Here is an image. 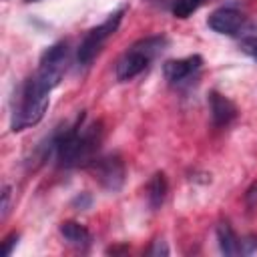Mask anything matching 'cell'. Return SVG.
I'll return each mask as SVG.
<instances>
[{
	"label": "cell",
	"instance_id": "1",
	"mask_svg": "<svg viewBox=\"0 0 257 257\" xmlns=\"http://www.w3.org/2000/svg\"><path fill=\"white\" fill-rule=\"evenodd\" d=\"M84 118L86 114L78 112L72 122L54 128L50 137H46V141L38 145L36 159H56V165L64 169L86 167L88 163H92L102 143V122L94 120L86 124Z\"/></svg>",
	"mask_w": 257,
	"mask_h": 257
},
{
	"label": "cell",
	"instance_id": "2",
	"mask_svg": "<svg viewBox=\"0 0 257 257\" xmlns=\"http://www.w3.org/2000/svg\"><path fill=\"white\" fill-rule=\"evenodd\" d=\"M50 92H52V88L46 82H42L36 74L28 76L20 88V96H18V102L12 112L10 128L14 133H18V131L38 124L44 118V112L48 108Z\"/></svg>",
	"mask_w": 257,
	"mask_h": 257
},
{
	"label": "cell",
	"instance_id": "3",
	"mask_svg": "<svg viewBox=\"0 0 257 257\" xmlns=\"http://www.w3.org/2000/svg\"><path fill=\"white\" fill-rule=\"evenodd\" d=\"M167 46V38L163 34H157V36H147V38H141L137 40L116 62L114 66V74H116V80L120 82H126V80H133L135 76H139L143 70L149 68V64L165 50Z\"/></svg>",
	"mask_w": 257,
	"mask_h": 257
},
{
	"label": "cell",
	"instance_id": "4",
	"mask_svg": "<svg viewBox=\"0 0 257 257\" xmlns=\"http://www.w3.org/2000/svg\"><path fill=\"white\" fill-rule=\"evenodd\" d=\"M124 12H126V6H120L118 10H114L112 14H108L104 22H100L98 26L90 28L84 34V38H82V42L78 44V50H76V62H78V66H84V68L90 66V62L100 52V48L104 46V42L116 32V28H118Z\"/></svg>",
	"mask_w": 257,
	"mask_h": 257
},
{
	"label": "cell",
	"instance_id": "5",
	"mask_svg": "<svg viewBox=\"0 0 257 257\" xmlns=\"http://www.w3.org/2000/svg\"><path fill=\"white\" fill-rule=\"evenodd\" d=\"M68 58H70V48H68V42L66 40H58L54 42L52 46H48L40 60H38V68H36V76L46 82L50 88H56L66 72V66H68Z\"/></svg>",
	"mask_w": 257,
	"mask_h": 257
},
{
	"label": "cell",
	"instance_id": "6",
	"mask_svg": "<svg viewBox=\"0 0 257 257\" xmlns=\"http://www.w3.org/2000/svg\"><path fill=\"white\" fill-rule=\"evenodd\" d=\"M207 26L217 34L241 36V38L249 36L247 32L251 30V22L247 20V16L233 6H221V8L213 10L207 18Z\"/></svg>",
	"mask_w": 257,
	"mask_h": 257
},
{
	"label": "cell",
	"instance_id": "7",
	"mask_svg": "<svg viewBox=\"0 0 257 257\" xmlns=\"http://www.w3.org/2000/svg\"><path fill=\"white\" fill-rule=\"evenodd\" d=\"M86 169L100 183V187L110 193H116L124 183V161L120 159V155L96 157L92 163L86 165Z\"/></svg>",
	"mask_w": 257,
	"mask_h": 257
},
{
	"label": "cell",
	"instance_id": "8",
	"mask_svg": "<svg viewBox=\"0 0 257 257\" xmlns=\"http://www.w3.org/2000/svg\"><path fill=\"white\" fill-rule=\"evenodd\" d=\"M201 66H203V58L199 54H191L185 58L167 60L163 64V74L171 86H183L201 70Z\"/></svg>",
	"mask_w": 257,
	"mask_h": 257
},
{
	"label": "cell",
	"instance_id": "9",
	"mask_svg": "<svg viewBox=\"0 0 257 257\" xmlns=\"http://www.w3.org/2000/svg\"><path fill=\"white\" fill-rule=\"evenodd\" d=\"M209 110H211V118L215 126H227L229 122L237 118V112H239L235 102L217 90L209 92Z\"/></svg>",
	"mask_w": 257,
	"mask_h": 257
},
{
	"label": "cell",
	"instance_id": "10",
	"mask_svg": "<svg viewBox=\"0 0 257 257\" xmlns=\"http://www.w3.org/2000/svg\"><path fill=\"white\" fill-rule=\"evenodd\" d=\"M58 229H60V235L64 237V241H66L68 245L80 249V251L88 249L90 243H92L90 231H88L84 225H80L78 221H62Z\"/></svg>",
	"mask_w": 257,
	"mask_h": 257
},
{
	"label": "cell",
	"instance_id": "11",
	"mask_svg": "<svg viewBox=\"0 0 257 257\" xmlns=\"http://www.w3.org/2000/svg\"><path fill=\"white\" fill-rule=\"evenodd\" d=\"M167 191H169V183H167V177L165 173H155L151 177V181L147 183V199H149V207L153 211H157L163 203H165V197H167Z\"/></svg>",
	"mask_w": 257,
	"mask_h": 257
},
{
	"label": "cell",
	"instance_id": "12",
	"mask_svg": "<svg viewBox=\"0 0 257 257\" xmlns=\"http://www.w3.org/2000/svg\"><path fill=\"white\" fill-rule=\"evenodd\" d=\"M217 241H219V249L225 255H239L241 253V239L237 237V233L233 231V227L227 221H221L217 225Z\"/></svg>",
	"mask_w": 257,
	"mask_h": 257
},
{
	"label": "cell",
	"instance_id": "13",
	"mask_svg": "<svg viewBox=\"0 0 257 257\" xmlns=\"http://www.w3.org/2000/svg\"><path fill=\"white\" fill-rule=\"evenodd\" d=\"M205 4V0H173L171 4V12L175 18H189L193 12H197L201 6Z\"/></svg>",
	"mask_w": 257,
	"mask_h": 257
},
{
	"label": "cell",
	"instance_id": "14",
	"mask_svg": "<svg viewBox=\"0 0 257 257\" xmlns=\"http://www.w3.org/2000/svg\"><path fill=\"white\" fill-rule=\"evenodd\" d=\"M239 48L257 62V36H243L239 40Z\"/></svg>",
	"mask_w": 257,
	"mask_h": 257
},
{
	"label": "cell",
	"instance_id": "15",
	"mask_svg": "<svg viewBox=\"0 0 257 257\" xmlns=\"http://www.w3.org/2000/svg\"><path fill=\"white\" fill-rule=\"evenodd\" d=\"M18 233L16 231H12L8 237H4V241H2V255L4 257H10L12 255V249L16 247V243H18Z\"/></svg>",
	"mask_w": 257,
	"mask_h": 257
},
{
	"label": "cell",
	"instance_id": "16",
	"mask_svg": "<svg viewBox=\"0 0 257 257\" xmlns=\"http://www.w3.org/2000/svg\"><path fill=\"white\" fill-rule=\"evenodd\" d=\"M255 249H257V237H255V235H249V237H243V239H241V253L249 255V253H253Z\"/></svg>",
	"mask_w": 257,
	"mask_h": 257
},
{
	"label": "cell",
	"instance_id": "17",
	"mask_svg": "<svg viewBox=\"0 0 257 257\" xmlns=\"http://www.w3.org/2000/svg\"><path fill=\"white\" fill-rule=\"evenodd\" d=\"M147 253L149 255H169V247H167V243L163 239H157V241H153V245H151V249Z\"/></svg>",
	"mask_w": 257,
	"mask_h": 257
},
{
	"label": "cell",
	"instance_id": "18",
	"mask_svg": "<svg viewBox=\"0 0 257 257\" xmlns=\"http://www.w3.org/2000/svg\"><path fill=\"white\" fill-rule=\"evenodd\" d=\"M72 205L78 209V211H84V209H88V205H90V195L88 193H80L74 201H72Z\"/></svg>",
	"mask_w": 257,
	"mask_h": 257
},
{
	"label": "cell",
	"instance_id": "19",
	"mask_svg": "<svg viewBox=\"0 0 257 257\" xmlns=\"http://www.w3.org/2000/svg\"><path fill=\"white\" fill-rule=\"evenodd\" d=\"M8 201H10V187H4V189H2V205H0V209H2V219H4L6 213H8Z\"/></svg>",
	"mask_w": 257,
	"mask_h": 257
},
{
	"label": "cell",
	"instance_id": "20",
	"mask_svg": "<svg viewBox=\"0 0 257 257\" xmlns=\"http://www.w3.org/2000/svg\"><path fill=\"white\" fill-rule=\"evenodd\" d=\"M147 2H151V4H161V2H165V0H147Z\"/></svg>",
	"mask_w": 257,
	"mask_h": 257
},
{
	"label": "cell",
	"instance_id": "21",
	"mask_svg": "<svg viewBox=\"0 0 257 257\" xmlns=\"http://www.w3.org/2000/svg\"><path fill=\"white\" fill-rule=\"evenodd\" d=\"M28 2H36V0H28Z\"/></svg>",
	"mask_w": 257,
	"mask_h": 257
}]
</instances>
